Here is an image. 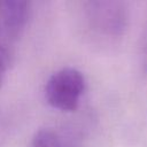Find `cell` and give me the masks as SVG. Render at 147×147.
Here are the masks:
<instances>
[{
    "label": "cell",
    "mask_w": 147,
    "mask_h": 147,
    "mask_svg": "<svg viewBox=\"0 0 147 147\" xmlns=\"http://www.w3.org/2000/svg\"><path fill=\"white\" fill-rule=\"evenodd\" d=\"M3 139H5V123H3L2 117L0 116V147L2 146Z\"/></svg>",
    "instance_id": "6"
},
{
    "label": "cell",
    "mask_w": 147,
    "mask_h": 147,
    "mask_svg": "<svg viewBox=\"0 0 147 147\" xmlns=\"http://www.w3.org/2000/svg\"><path fill=\"white\" fill-rule=\"evenodd\" d=\"M140 57H141V67L142 71L147 75V20L144 28L142 37H141V46H140Z\"/></svg>",
    "instance_id": "5"
},
{
    "label": "cell",
    "mask_w": 147,
    "mask_h": 147,
    "mask_svg": "<svg viewBox=\"0 0 147 147\" xmlns=\"http://www.w3.org/2000/svg\"><path fill=\"white\" fill-rule=\"evenodd\" d=\"M29 14L28 1L0 0V62L7 68L14 60Z\"/></svg>",
    "instance_id": "3"
},
{
    "label": "cell",
    "mask_w": 147,
    "mask_h": 147,
    "mask_svg": "<svg viewBox=\"0 0 147 147\" xmlns=\"http://www.w3.org/2000/svg\"><path fill=\"white\" fill-rule=\"evenodd\" d=\"M7 67L3 64V63H1L0 62V86H1V84H2V82H3V79H5V76H6V71H7Z\"/></svg>",
    "instance_id": "7"
},
{
    "label": "cell",
    "mask_w": 147,
    "mask_h": 147,
    "mask_svg": "<svg viewBox=\"0 0 147 147\" xmlns=\"http://www.w3.org/2000/svg\"><path fill=\"white\" fill-rule=\"evenodd\" d=\"M86 82L84 75L76 68H62L49 76L45 84L47 103L60 111H75L84 94Z\"/></svg>",
    "instance_id": "2"
},
{
    "label": "cell",
    "mask_w": 147,
    "mask_h": 147,
    "mask_svg": "<svg viewBox=\"0 0 147 147\" xmlns=\"http://www.w3.org/2000/svg\"><path fill=\"white\" fill-rule=\"evenodd\" d=\"M79 18L84 32L99 45H115L125 34L130 8L125 1L90 0L80 3Z\"/></svg>",
    "instance_id": "1"
},
{
    "label": "cell",
    "mask_w": 147,
    "mask_h": 147,
    "mask_svg": "<svg viewBox=\"0 0 147 147\" xmlns=\"http://www.w3.org/2000/svg\"><path fill=\"white\" fill-rule=\"evenodd\" d=\"M31 147H72L62 134L52 129L39 130L31 142Z\"/></svg>",
    "instance_id": "4"
}]
</instances>
